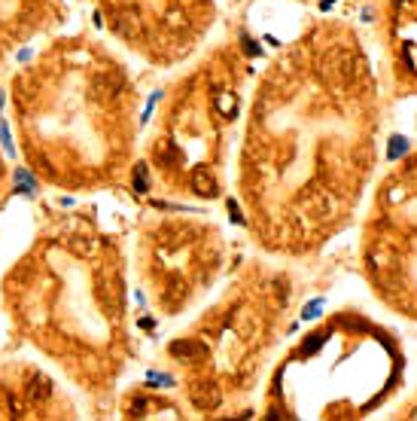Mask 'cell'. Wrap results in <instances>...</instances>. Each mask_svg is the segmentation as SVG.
<instances>
[{
  "label": "cell",
  "instance_id": "obj_1",
  "mask_svg": "<svg viewBox=\"0 0 417 421\" xmlns=\"http://www.w3.org/2000/svg\"><path fill=\"white\" fill-rule=\"evenodd\" d=\"M168 354L180 363H189V360H201V357L207 354V348L201 342H195V339H177V342H171Z\"/></svg>",
  "mask_w": 417,
  "mask_h": 421
},
{
  "label": "cell",
  "instance_id": "obj_2",
  "mask_svg": "<svg viewBox=\"0 0 417 421\" xmlns=\"http://www.w3.org/2000/svg\"><path fill=\"white\" fill-rule=\"evenodd\" d=\"M192 403H195V409H198V412H210V409H217L219 403H222V394H219V388L201 384V388L192 391Z\"/></svg>",
  "mask_w": 417,
  "mask_h": 421
},
{
  "label": "cell",
  "instance_id": "obj_3",
  "mask_svg": "<svg viewBox=\"0 0 417 421\" xmlns=\"http://www.w3.org/2000/svg\"><path fill=\"white\" fill-rule=\"evenodd\" d=\"M192 189H195L198 196H205V199L219 196L217 180H213V174H210V171H205V168H198L195 174H192Z\"/></svg>",
  "mask_w": 417,
  "mask_h": 421
},
{
  "label": "cell",
  "instance_id": "obj_4",
  "mask_svg": "<svg viewBox=\"0 0 417 421\" xmlns=\"http://www.w3.org/2000/svg\"><path fill=\"white\" fill-rule=\"evenodd\" d=\"M402 153H405V141H402V137H396L393 146H390V156L396 159V156H402Z\"/></svg>",
  "mask_w": 417,
  "mask_h": 421
},
{
  "label": "cell",
  "instance_id": "obj_5",
  "mask_svg": "<svg viewBox=\"0 0 417 421\" xmlns=\"http://www.w3.org/2000/svg\"><path fill=\"white\" fill-rule=\"evenodd\" d=\"M0 174H4V168H0Z\"/></svg>",
  "mask_w": 417,
  "mask_h": 421
}]
</instances>
